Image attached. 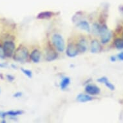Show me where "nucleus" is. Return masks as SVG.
I'll use <instances>...</instances> for the list:
<instances>
[{"label":"nucleus","instance_id":"1","mask_svg":"<svg viewBox=\"0 0 123 123\" xmlns=\"http://www.w3.org/2000/svg\"><path fill=\"white\" fill-rule=\"evenodd\" d=\"M28 50L26 47L20 46L16 49L13 55L14 60L19 62V63H25L26 62L28 57Z\"/></svg>","mask_w":123,"mask_h":123},{"label":"nucleus","instance_id":"2","mask_svg":"<svg viewBox=\"0 0 123 123\" xmlns=\"http://www.w3.org/2000/svg\"><path fill=\"white\" fill-rule=\"evenodd\" d=\"M52 43L57 50L63 52L65 50V43L63 36L59 34H54L52 37Z\"/></svg>","mask_w":123,"mask_h":123},{"label":"nucleus","instance_id":"3","mask_svg":"<svg viewBox=\"0 0 123 123\" xmlns=\"http://www.w3.org/2000/svg\"><path fill=\"white\" fill-rule=\"evenodd\" d=\"M99 35L101 36V43L103 44L108 43L111 38V31L108 29L106 25H104L103 26H101Z\"/></svg>","mask_w":123,"mask_h":123},{"label":"nucleus","instance_id":"4","mask_svg":"<svg viewBox=\"0 0 123 123\" xmlns=\"http://www.w3.org/2000/svg\"><path fill=\"white\" fill-rule=\"evenodd\" d=\"M3 49L4 50L5 57L10 58V57H12L14 55L15 49H16V45L12 41H6L3 43Z\"/></svg>","mask_w":123,"mask_h":123},{"label":"nucleus","instance_id":"5","mask_svg":"<svg viewBox=\"0 0 123 123\" xmlns=\"http://www.w3.org/2000/svg\"><path fill=\"white\" fill-rule=\"evenodd\" d=\"M79 50L77 49V44L74 43H69L66 50V54L69 57H74L79 54Z\"/></svg>","mask_w":123,"mask_h":123},{"label":"nucleus","instance_id":"6","mask_svg":"<svg viewBox=\"0 0 123 123\" xmlns=\"http://www.w3.org/2000/svg\"><path fill=\"white\" fill-rule=\"evenodd\" d=\"M85 92L90 95H97L100 93L101 90L96 85H88L85 87Z\"/></svg>","mask_w":123,"mask_h":123},{"label":"nucleus","instance_id":"7","mask_svg":"<svg viewBox=\"0 0 123 123\" xmlns=\"http://www.w3.org/2000/svg\"><path fill=\"white\" fill-rule=\"evenodd\" d=\"M77 47L79 52H85L88 49V42L86 39L85 38H81L77 44Z\"/></svg>","mask_w":123,"mask_h":123},{"label":"nucleus","instance_id":"8","mask_svg":"<svg viewBox=\"0 0 123 123\" xmlns=\"http://www.w3.org/2000/svg\"><path fill=\"white\" fill-rule=\"evenodd\" d=\"M101 50V45L99 42L96 39H94L92 42L90 44V52L93 54L100 52Z\"/></svg>","mask_w":123,"mask_h":123},{"label":"nucleus","instance_id":"9","mask_svg":"<svg viewBox=\"0 0 123 123\" xmlns=\"http://www.w3.org/2000/svg\"><path fill=\"white\" fill-rule=\"evenodd\" d=\"M41 56V54L40 51L37 49H35L30 54V58L34 63H37L40 61Z\"/></svg>","mask_w":123,"mask_h":123},{"label":"nucleus","instance_id":"10","mask_svg":"<svg viewBox=\"0 0 123 123\" xmlns=\"http://www.w3.org/2000/svg\"><path fill=\"white\" fill-rule=\"evenodd\" d=\"M93 99V97L88 93L87 94L80 93L77 96V101L79 103H86V102L92 101Z\"/></svg>","mask_w":123,"mask_h":123},{"label":"nucleus","instance_id":"11","mask_svg":"<svg viewBox=\"0 0 123 123\" xmlns=\"http://www.w3.org/2000/svg\"><path fill=\"white\" fill-rule=\"evenodd\" d=\"M97 82H99L100 83H104L105 85V86L108 88V89H110V90L113 91L115 90V86L110 82L108 81V79L106 77H102L101 78H99L97 80Z\"/></svg>","mask_w":123,"mask_h":123},{"label":"nucleus","instance_id":"12","mask_svg":"<svg viewBox=\"0 0 123 123\" xmlns=\"http://www.w3.org/2000/svg\"><path fill=\"white\" fill-rule=\"evenodd\" d=\"M57 53L52 49H49L46 53V60L47 61H52L57 58Z\"/></svg>","mask_w":123,"mask_h":123},{"label":"nucleus","instance_id":"13","mask_svg":"<svg viewBox=\"0 0 123 123\" xmlns=\"http://www.w3.org/2000/svg\"><path fill=\"white\" fill-rule=\"evenodd\" d=\"M77 26L80 28V29H81V30H85L87 32H90L91 31V28L90 26V25L88 23V21L85 20L78 21L77 24Z\"/></svg>","mask_w":123,"mask_h":123},{"label":"nucleus","instance_id":"14","mask_svg":"<svg viewBox=\"0 0 123 123\" xmlns=\"http://www.w3.org/2000/svg\"><path fill=\"white\" fill-rule=\"evenodd\" d=\"M54 14L52 12L44 11V12H40L37 15V18L38 19H50V18H52L54 16Z\"/></svg>","mask_w":123,"mask_h":123},{"label":"nucleus","instance_id":"15","mask_svg":"<svg viewBox=\"0 0 123 123\" xmlns=\"http://www.w3.org/2000/svg\"><path fill=\"white\" fill-rule=\"evenodd\" d=\"M70 84V79L68 77H63L60 83V88L62 90H65L68 87V86Z\"/></svg>","mask_w":123,"mask_h":123},{"label":"nucleus","instance_id":"16","mask_svg":"<svg viewBox=\"0 0 123 123\" xmlns=\"http://www.w3.org/2000/svg\"><path fill=\"white\" fill-rule=\"evenodd\" d=\"M5 115L6 116H10V117H17L18 115H22L23 111L22 110H10V111H5Z\"/></svg>","mask_w":123,"mask_h":123},{"label":"nucleus","instance_id":"17","mask_svg":"<svg viewBox=\"0 0 123 123\" xmlns=\"http://www.w3.org/2000/svg\"><path fill=\"white\" fill-rule=\"evenodd\" d=\"M114 45L118 50L123 49V39L121 38L115 39L114 41Z\"/></svg>","mask_w":123,"mask_h":123},{"label":"nucleus","instance_id":"18","mask_svg":"<svg viewBox=\"0 0 123 123\" xmlns=\"http://www.w3.org/2000/svg\"><path fill=\"white\" fill-rule=\"evenodd\" d=\"M101 26L98 23H94L92 26V32L96 35H99Z\"/></svg>","mask_w":123,"mask_h":123},{"label":"nucleus","instance_id":"19","mask_svg":"<svg viewBox=\"0 0 123 123\" xmlns=\"http://www.w3.org/2000/svg\"><path fill=\"white\" fill-rule=\"evenodd\" d=\"M21 70L22 71V72L23 73V74L25 75L28 78H32V72L30 70L28 69H25V68H21Z\"/></svg>","mask_w":123,"mask_h":123},{"label":"nucleus","instance_id":"20","mask_svg":"<svg viewBox=\"0 0 123 123\" xmlns=\"http://www.w3.org/2000/svg\"><path fill=\"white\" fill-rule=\"evenodd\" d=\"M6 79H7V81L8 82H10V83H12L13 81L15 80V77L14 75H12L10 74H7L6 75Z\"/></svg>","mask_w":123,"mask_h":123},{"label":"nucleus","instance_id":"21","mask_svg":"<svg viewBox=\"0 0 123 123\" xmlns=\"http://www.w3.org/2000/svg\"><path fill=\"white\" fill-rule=\"evenodd\" d=\"M6 57H5V55L4 50H3V47H1L0 46V59H4Z\"/></svg>","mask_w":123,"mask_h":123},{"label":"nucleus","instance_id":"22","mask_svg":"<svg viewBox=\"0 0 123 123\" xmlns=\"http://www.w3.org/2000/svg\"><path fill=\"white\" fill-rule=\"evenodd\" d=\"M23 95L22 92H18L16 93H14V95H13V97H15V98H19V97H21Z\"/></svg>","mask_w":123,"mask_h":123},{"label":"nucleus","instance_id":"23","mask_svg":"<svg viewBox=\"0 0 123 123\" xmlns=\"http://www.w3.org/2000/svg\"><path fill=\"white\" fill-rule=\"evenodd\" d=\"M8 67V65L5 63H0V68H5Z\"/></svg>","mask_w":123,"mask_h":123},{"label":"nucleus","instance_id":"24","mask_svg":"<svg viewBox=\"0 0 123 123\" xmlns=\"http://www.w3.org/2000/svg\"><path fill=\"white\" fill-rule=\"evenodd\" d=\"M117 57H118V59L119 60L123 61V52L119 53V54L117 55Z\"/></svg>","mask_w":123,"mask_h":123},{"label":"nucleus","instance_id":"25","mask_svg":"<svg viewBox=\"0 0 123 123\" xmlns=\"http://www.w3.org/2000/svg\"><path fill=\"white\" fill-rule=\"evenodd\" d=\"M117 60V58H116V57L115 56H111L110 57V61H111V62H115Z\"/></svg>","mask_w":123,"mask_h":123},{"label":"nucleus","instance_id":"26","mask_svg":"<svg viewBox=\"0 0 123 123\" xmlns=\"http://www.w3.org/2000/svg\"><path fill=\"white\" fill-rule=\"evenodd\" d=\"M11 67H12V68H14V69H17V66H16V65H11Z\"/></svg>","mask_w":123,"mask_h":123},{"label":"nucleus","instance_id":"27","mask_svg":"<svg viewBox=\"0 0 123 123\" xmlns=\"http://www.w3.org/2000/svg\"><path fill=\"white\" fill-rule=\"evenodd\" d=\"M0 77H1V79H3V75L1 74H0Z\"/></svg>","mask_w":123,"mask_h":123},{"label":"nucleus","instance_id":"28","mask_svg":"<svg viewBox=\"0 0 123 123\" xmlns=\"http://www.w3.org/2000/svg\"><path fill=\"white\" fill-rule=\"evenodd\" d=\"M1 88H0V94H1Z\"/></svg>","mask_w":123,"mask_h":123}]
</instances>
